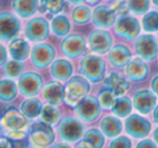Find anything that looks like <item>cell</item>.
Here are the masks:
<instances>
[{
    "instance_id": "obj_15",
    "label": "cell",
    "mask_w": 158,
    "mask_h": 148,
    "mask_svg": "<svg viewBox=\"0 0 158 148\" xmlns=\"http://www.w3.org/2000/svg\"><path fill=\"white\" fill-rule=\"evenodd\" d=\"M156 96L151 91L143 90V91L136 92L133 97V104L136 110L141 113H148L156 105Z\"/></svg>"
},
{
    "instance_id": "obj_44",
    "label": "cell",
    "mask_w": 158,
    "mask_h": 148,
    "mask_svg": "<svg viewBox=\"0 0 158 148\" xmlns=\"http://www.w3.org/2000/svg\"><path fill=\"white\" fill-rule=\"evenodd\" d=\"M152 89L156 94H158V76L155 77L152 81Z\"/></svg>"
},
{
    "instance_id": "obj_1",
    "label": "cell",
    "mask_w": 158,
    "mask_h": 148,
    "mask_svg": "<svg viewBox=\"0 0 158 148\" xmlns=\"http://www.w3.org/2000/svg\"><path fill=\"white\" fill-rule=\"evenodd\" d=\"M81 74L91 82L103 80L105 75V62L99 56L88 55L81 61Z\"/></svg>"
},
{
    "instance_id": "obj_16",
    "label": "cell",
    "mask_w": 158,
    "mask_h": 148,
    "mask_svg": "<svg viewBox=\"0 0 158 148\" xmlns=\"http://www.w3.org/2000/svg\"><path fill=\"white\" fill-rule=\"evenodd\" d=\"M24 113H21L14 107L9 108L2 116V124L10 130H21L26 126L27 120Z\"/></svg>"
},
{
    "instance_id": "obj_2",
    "label": "cell",
    "mask_w": 158,
    "mask_h": 148,
    "mask_svg": "<svg viewBox=\"0 0 158 148\" xmlns=\"http://www.w3.org/2000/svg\"><path fill=\"white\" fill-rule=\"evenodd\" d=\"M89 90H90V85L86 79L78 76L73 77L66 87V103L70 106H75L85 96H87Z\"/></svg>"
},
{
    "instance_id": "obj_14",
    "label": "cell",
    "mask_w": 158,
    "mask_h": 148,
    "mask_svg": "<svg viewBox=\"0 0 158 148\" xmlns=\"http://www.w3.org/2000/svg\"><path fill=\"white\" fill-rule=\"evenodd\" d=\"M91 50L98 54H104L112 47V37L105 31H93L89 37Z\"/></svg>"
},
{
    "instance_id": "obj_46",
    "label": "cell",
    "mask_w": 158,
    "mask_h": 148,
    "mask_svg": "<svg viewBox=\"0 0 158 148\" xmlns=\"http://www.w3.org/2000/svg\"><path fill=\"white\" fill-rule=\"evenodd\" d=\"M76 147H93V145L89 141L85 139V141H82V142H80V143L77 144Z\"/></svg>"
},
{
    "instance_id": "obj_4",
    "label": "cell",
    "mask_w": 158,
    "mask_h": 148,
    "mask_svg": "<svg viewBox=\"0 0 158 148\" xmlns=\"http://www.w3.org/2000/svg\"><path fill=\"white\" fill-rule=\"evenodd\" d=\"M100 111H101V104L99 100L92 96H85L75 108L76 115L87 122H91L97 119L100 115Z\"/></svg>"
},
{
    "instance_id": "obj_24",
    "label": "cell",
    "mask_w": 158,
    "mask_h": 148,
    "mask_svg": "<svg viewBox=\"0 0 158 148\" xmlns=\"http://www.w3.org/2000/svg\"><path fill=\"white\" fill-rule=\"evenodd\" d=\"M51 74L57 80H67L73 74V67L69 62L65 60H57L52 64L51 67Z\"/></svg>"
},
{
    "instance_id": "obj_18",
    "label": "cell",
    "mask_w": 158,
    "mask_h": 148,
    "mask_svg": "<svg viewBox=\"0 0 158 148\" xmlns=\"http://www.w3.org/2000/svg\"><path fill=\"white\" fill-rule=\"evenodd\" d=\"M66 90L64 89V87L59 82H49L44 85V100L48 103H50L51 105H59L63 102V100L65 98Z\"/></svg>"
},
{
    "instance_id": "obj_5",
    "label": "cell",
    "mask_w": 158,
    "mask_h": 148,
    "mask_svg": "<svg viewBox=\"0 0 158 148\" xmlns=\"http://www.w3.org/2000/svg\"><path fill=\"white\" fill-rule=\"evenodd\" d=\"M59 134L63 141L75 143L79 138H81L84 134V125L79 120L74 118H66L59 126Z\"/></svg>"
},
{
    "instance_id": "obj_12",
    "label": "cell",
    "mask_w": 158,
    "mask_h": 148,
    "mask_svg": "<svg viewBox=\"0 0 158 148\" xmlns=\"http://www.w3.org/2000/svg\"><path fill=\"white\" fill-rule=\"evenodd\" d=\"M20 91L25 96H34L39 93L42 87V80L40 76L34 72L24 74L20 79Z\"/></svg>"
},
{
    "instance_id": "obj_20",
    "label": "cell",
    "mask_w": 158,
    "mask_h": 148,
    "mask_svg": "<svg viewBox=\"0 0 158 148\" xmlns=\"http://www.w3.org/2000/svg\"><path fill=\"white\" fill-rule=\"evenodd\" d=\"M108 60L115 67H123L128 65L131 60V52L125 46H116L110 50L108 54Z\"/></svg>"
},
{
    "instance_id": "obj_49",
    "label": "cell",
    "mask_w": 158,
    "mask_h": 148,
    "mask_svg": "<svg viewBox=\"0 0 158 148\" xmlns=\"http://www.w3.org/2000/svg\"><path fill=\"white\" fill-rule=\"evenodd\" d=\"M154 139H155V142L157 143L158 145V128L155 130V132H154Z\"/></svg>"
},
{
    "instance_id": "obj_50",
    "label": "cell",
    "mask_w": 158,
    "mask_h": 148,
    "mask_svg": "<svg viewBox=\"0 0 158 148\" xmlns=\"http://www.w3.org/2000/svg\"><path fill=\"white\" fill-rule=\"evenodd\" d=\"M85 1L88 2V3H90V5H94V3L99 2V0H85Z\"/></svg>"
},
{
    "instance_id": "obj_38",
    "label": "cell",
    "mask_w": 158,
    "mask_h": 148,
    "mask_svg": "<svg viewBox=\"0 0 158 148\" xmlns=\"http://www.w3.org/2000/svg\"><path fill=\"white\" fill-rule=\"evenodd\" d=\"M64 6V0H48V10L52 14L59 13Z\"/></svg>"
},
{
    "instance_id": "obj_13",
    "label": "cell",
    "mask_w": 158,
    "mask_h": 148,
    "mask_svg": "<svg viewBox=\"0 0 158 148\" xmlns=\"http://www.w3.org/2000/svg\"><path fill=\"white\" fill-rule=\"evenodd\" d=\"M63 53L68 57L80 56L86 48V41L80 35H72L65 38L61 44Z\"/></svg>"
},
{
    "instance_id": "obj_51",
    "label": "cell",
    "mask_w": 158,
    "mask_h": 148,
    "mask_svg": "<svg viewBox=\"0 0 158 148\" xmlns=\"http://www.w3.org/2000/svg\"><path fill=\"white\" fill-rule=\"evenodd\" d=\"M54 147H68V145H66V144H57Z\"/></svg>"
},
{
    "instance_id": "obj_9",
    "label": "cell",
    "mask_w": 158,
    "mask_h": 148,
    "mask_svg": "<svg viewBox=\"0 0 158 148\" xmlns=\"http://www.w3.org/2000/svg\"><path fill=\"white\" fill-rule=\"evenodd\" d=\"M115 29H116V33L120 37L128 40L136 38L141 31L138 20L132 18V16H123V18H120L117 21Z\"/></svg>"
},
{
    "instance_id": "obj_39",
    "label": "cell",
    "mask_w": 158,
    "mask_h": 148,
    "mask_svg": "<svg viewBox=\"0 0 158 148\" xmlns=\"http://www.w3.org/2000/svg\"><path fill=\"white\" fill-rule=\"evenodd\" d=\"M110 147H131V142L127 137H118L110 143Z\"/></svg>"
},
{
    "instance_id": "obj_52",
    "label": "cell",
    "mask_w": 158,
    "mask_h": 148,
    "mask_svg": "<svg viewBox=\"0 0 158 148\" xmlns=\"http://www.w3.org/2000/svg\"><path fill=\"white\" fill-rule=\"evenodd\" d=\"M153 2L155 3L156 6H158V0H153Z\"/></svg>"
},
{
    "instance_id": "obj_7",
    "label": "cell",
    "mask_w": 158,
    "mask_h": 148,
    "mask_svg": "<svg viewBox=\"0 0 158 148\" xmlns=\"http://www.w3.org/2000/svg\"><path fill=\"white\" fill-rule=\"evenodd\" d=\"M25 35L31 41H44L49 35V24L41 18H36L29 21L26 25Z\"/></svg>"
},
{
    "instance_id": "obj_33",
    "label": "cell",
    "mask_w": 158,
    "mask_h": 148,
    "mask_svg": "<svg viewBox=\"0 0 158 148\" xmlns=\"http://www.w3.org/2000/svg\"><path fill=\"white\" fill-rule=\"evenodd\" d=\"M143 28L146 31H158V13L149 12L143 18Z\"/></svg>"
},
{
    "instance_id": "obj_6",
    "label": "cell",
    "mask_w": 158,
    "mask_h": 148,
    "mask_svg": "<svg viewBox=\"0 0 158 148\" xmlns=\"http://www.w3.org/2000/svg\"><path fill=\"white\" fill-rule=\"evenodd\" d=\"M135 51L145 61H153L158 54V43L151 35H143L135 42Z\"/></svg>"
},
{
    "instance_id": "obj_32",
    "label": "cell",
    "mask_w": 158,
    "mask_h": 148,
    "mask_svg": "<svg viewBox=\"0 0 158 148\" xmlns=\"http://www.w3.org/2000/svg\"><path fill=\"white\" fill-rule=\"evenodd\" d=\"M128 8L135 14L146 13L149 9V0H128Z\"/></svg>"
},
{
    "instance_id": "obj_22",
    "label": "cell",
    "mask_w": 158,
    "mask_h": 148,
    "mask_svg": "<svg viewBox=\"0 0 158 148\" xmlns=\"http://www.w3.org/2000/svg\"><path fill=\"white\" fill-rule=\"evenodd\" d=\"M12 7L21 18H31L38 9V0H13Z\"/></svg>"
},
{
    "instance_id": "obj_17",
    "label": "cell",
    "mask_w": 158,
    "mask_h": 148,
    "mask_svg": "<svg viewBox=\"0 0 158 148\" xmlns=\"http://www.w3.org/2000/svg\"><path fill=\"white\" fill-rule=\"evenodd\" d=\"M92 18L93 23L98 27L108 28L114 24L115 18H116V12L114 11V9L104 7V6H100L93 11Z\"/></svg>"
},
{
    "instance_id": "obj_3",
    "label": "cell",
    "mask_w": 158,
    "mask_h": 148,
    "mask_svg": "<svg viewBox=\"0 0 158 148\" xmlns=\"http://www.w3.org/2000/svg\"><path fill=\"white\" fill-rule=\"evenodd\" d=\"M51 124L42 121H37L31 125L29 131L31 142L37 147H48L54 141V133Z\"/></svg>"
},
{
    "instance_id": "obj_27",
    "label": "cell",
    "mask_w": 158,
    "mask_h": 148,
    "mask_svg": "<svg viewBox=\"0 0 158 148\" xmlns=\"http://www.w3.org/2000/svg\"><path fill=\"white\" fill-rule=\"evenodd\" d=\"M112 109H113V113L117 117H120V118L128 117L132 110V103L128 97L116 98Z\"/></svg>"
},
{
    "instance_id": "obj_28",
    "label": "cell",
    "mask_w": 158,
    "mask_h": 148,
    "mask_svg": "<svg viewBox=\"0 0 158 148\" xmlns=\"http://www.w3.org/2000/svg\"><path fill=\"white\" fill-rule=\"evenodd\" d=\"M18 94V88L15 82L11 80H2L0 82V98L3 102H10L14 100Z\"/></svg>"
},
{
    "instance_id": "obj_40",
    "label": "cell",
    "mask_w": 158,
    "mask_h": 148,
    "mask_svg": "<svg viewBox=\"0 0 158 148\" xmlns=\"http://www.w3.org/2000/svg\"><path fill=\"white\" fill-rule=\"evenodd\" d=\"M128 5L126 6L125 1H120V2H116L114 6V11L116 12L117 14H120V15H125L128 11Z\"/></svg>"
},
{
    "instance_id": "obj_21",
    "label": "cell",
    "mask_w": 158,
    "mask_h": 148,
    "mask_svg": "<svg viewBox=\"0 0 158 148\" xmlns=\"http://www.w3.org/2000/svg\"><path fill=\"white\" fill-rule=\"evenodd\" d=\"M104 84L107 89L112 90L117 96L123 95L129 89V82L125 79V77L118 75L116 72L110 74L104 81Z\"/></svg>"
},
{
    "instance_id": "obj_25",
    "label": "cell",
    "mask_w": 158,
    "mask_h": 148,
    "mask_svg": "<svg viewBox=\"0 0 158 148\" xmlns=\"http://www.w3.org/2000/svg\"><path fill=\"white\" fill-rule=\"evenodd\" d=\"M101 130L107 137H115L123 130L121 121L116 117H105L101 121Z\"/></svg>"
},
{
    "instance_id": "obj_11",
    "label": "cell",
    "mask_w": 158,
    "mask_h": 148,
    "mask_svg": "<svg viewBox=\"0 0 158 148\" xmlns=\"http://www.w3.org/2000/svg\"><path fill=\"white\" fill-rule=\"evenodd\" d=\"M54 56L55 52L53 48L46 43L37 44L31 50V62L38 68H44L50 65Z\"/></svg>"
},
{
    "instance_id": "obj_34",
    "label": "cell",
    "mask_w": 158,
    "mask_h": 148,
    "mask_svg": "<svg viewBox=\"0 0 158 148\" xmlns=\"http://www.w3.org/2000/svg\"><path fill=\"white\" fill-rule=\"evenodd\" d=\"M59 117H60V113L57 111L56 108H54L53 106H44L42 108V111H41V119L44 120V122L49 124H54L55 122L59 120Z\"/></svg>"
},
{
    "instance_id": "obj_30",
    "label": "cell",
    "mask_w": 158,
    "mask_h": 148,
    "mask_svg": "<svg viewBox=\"0 0 158 148\" xmlns=\"http://www.w3.org/2000/svg\"><path fill=\"white\" fill-rule=\"evenodd\" d=\"M91 18V11L89 8L84 7V6H80V7H77L76 9L73 11V20L76 24L82 25L86 24L89 22Z\"/></svg>"
},
{
    "instance_id": "obj_47",
    "label": "cell",
    "mask_w": 158,
    "mask_h": 148,
    "mask_svg": "<svg viewBox=\"0 0 158 148\" xmlns=\"http://www.w3.org/2000/svg\"><path fill=\"white\" fill-rule=\"evenodd\" d=\"M154 120H155V122L158 123V106L156 107L155 110H154Z\"/></svg>"
},
{
    "instance_id": "obj_43",
    "label": "cell",
    "mask_w": 158,
    "mask_h": 148,
    "mask_svg": "<svg viewBox=\"0 0 158 148\" xmlns=\"http://www.w3.org/2000/svg\"><path fill=\"white\" fill-rule=\"evenodd\" d=\"M0 51H1V60H0V64L1 65H3L6 62V60H7V53H6V50H5V47L1 46L0 47Z\"/></svg>"
},
{
    "instance_id": "obj_41",
    "label": "cell",
    "mask_w": 158,
    "mask_h": 148,
    "mask_svg": "<svg viewBox=\"0 0 158 148\" xmlns=\"http://www.w3.org/2000/svg\"><path fill=\"white\" fill-rule=\"evenodd\" d=\"M136 147H151V148H155L156 147V144H154L152 141L149 139H145V141H142L138 144Z\"/></svg>"
},
{
    "instance_id": "obj_23",
    "label": "cell",
    "mask_w": 158,
    "mask_h": 148,
    "mask_svg": "<svg viewBox=\"0 0 158 148\" xmlns=\"http://www.w3.org/2000/svg\"><path fill=\"white\" fill-rule=\"evenodd\" d=\"M9 51L14 60L24 61L29 54V44L24 39L18 38V39H14L13 41L10 42Z\"/></svg>"
},
{
    "instance_id": "obj_31",
    "label": "cell",
    "mask_w": 158,
    "mask_h": 148,
    "mask_svg": "<svg viewBox=\"0 0 158 148\" xmlns=\"http://www.w3.org/2000/svg\"><path fill=\"white\" fill-rule=\"evenodd\" d=\"M116 94L112 91V90L107 89L103 90L102 92H100L99 94V102L101 104V106L105 109H112L113 105H114L115 101H116Z\"/></svg>"
},
{
    "instance_id": "obj_10",
    "label": "cell",
    "mask_w": 158,
    "mask_h": 148,
    "mask_svg": "<svg viewBox=\"0 0 158 148\" xmlns=\"http://www.w3.org/2000/svg\"><path fill=\"white\" fill-rule=\"evenodd\" d=\"M126 131L131 136L143 138L148 135L151 131V123L145 118L138 115H132L126 120Z\"/></svg>"
},
{
    "instance_id": "obj_26",
    "label": "cell",
    "mask_w": 158,
    "mask_h": 148,
    "mask_svg": "<svg viewBox=\"0 0 158 148\" xmlns=\"http://www.w3.org/2000/svg\"><path fill=\"white\" fill-rule=\"evenodd\" d=\"M21 110L26 117L36 118L42 111V105L37 98H29V100L23 102L22 106H21Z\"/></svg>"
},
{
    "instance_id": "obj_8",
    "label": "cell",
    "mask_w": 158,
    "mask_h": 148,
    "mask_svg": "<svg viewBox=\"0 0 158 148\" xmlns=\"http://www.w3.org/2000/svg\"><path fill=\"white\" fill-rule=\"evenodd\" d=\"M21 24L18 18L11 13H1L0 15V37L2 40H11L18 36Z\"/></svg>"
},
{
    "instance_id": "obj_19",
    "label": "cell",
    "mask_w": 158,
    "mask_h": 148,
    "mask_svg": "<svg viewBox=\"0 0 158 148\" xmlns=\"http://www.w3.org/2000/svg\"><path fill=\"white\" fill-rule=\"evenodd\" d=\"M127 77L132 81H142L147 77L148 67L140 59H134L126 67Z\"/></svg>"
},
{
    "instance_id": "obj_36",
    "label": "cell",
    "mask_w": 158,
    "mask_h": 148,
    "mask_svg": "<svg viewBox=\"0 0 158 148\" xmlns=\"http://www.w3.org/2000/svg\"><path fill=\"white\" fill-rule=\"evenodd\" d=\"M23 69H24V67L18 60L16 61H9L5 67V72L8 77L15 78V77L20 76L22 74Z\"/></svg>"
},
{
    "instance_id": "obj_37",
    "label": "cell",
    "mask_w": 158,
    "mask_h": 148,
    "mask_svg": "<svg viewBox=\"0 0 158 148\" xmlns=\"http://www.w3.org/2000/svg\"><path fill=\"white\" fill-rule=\"evenodd\" d=\"M8 137H9L10 139H12L13 142H15L16 145H18V143H24V139L26 138V134L23 132H21V131L19 130H14L13 132H9L8 133ZM15 145V146H16ZM23 147H25V144H22Z\"/></svg>"
},
{
    "instance_id": "obj_42",
    "label": "cell",
    "mask_w": 158,
    "mask_h": 148,
    "mask_svg": "<svg viewBox=\"0 0 158 148\" xmlns=\"http://www.w3.org/2000/svg\"><path fill=\"white\" fill-rule=\"evenodd\" d=\"M0 146L1 147H13L14 144H13V141H10V138L8 137L7 138H1V141H0Z\"/></svg>"
},
{
    "instance_id": "obj_48",
    "label": "cell",
    "mask_w": 158,
    "mask_h": 148,
    "mask_svg": "<svg viewBox=\"0 0 158 148\" xmlns=\"http://www.w3.org/2000/svg\"><path fill=\"white\" fill-rule=\"evenodd\" d=\"M69 1L74 5H80V3L85 2V0H69Z\"/></svg>"
},
{
    "instance_id": "obj_45",
    "label": "cell",
    "mask_w": 158,
    "mask_h": 148,
    "mask_svg": "<svg viewBox=\"0 0 158 148\" xmlns=\"http://www.w3.org/2000/svg\"><path fill=\"white\" fill-rule=\"evenodd\" d=\"M48 10V0H41V5H40L39 11L41 13H44V12Z\"/></svg>"
},
{
    "instance_id": "obj_29",
    "label": "cell",
    "mask_w": 158,
    "mask_h": 148,
    "mask_svg": "<svg viewBox=\"0 0 158 148\" xmlns=\"http://www.w3.org/2000/svg\"><path fill=\"white\" fill-rule=\"evenodd\" d=\"M52 31L55 35L60 36V37L67 35L70 31V24L68 22V20L63 15L56 16L55 18H53Z\"/></svg>"
},
{
    "instance_id": "obj_35",
    "label": "cell",
    "mask_w": 158,
    "mask_h": 148,
    "mask_svg": "<svg viewBox=\"0 0 158 148\" xmlns=\"http://www.w3.org/2000/svg\"><path fill=\"white\" fill-rule=\"evenodd\" d=\"M85 139L89 141L93 145V147H102L104 145V136L99 130L95 129H91V130L87 131V133L85 134Z\"/></svg>"
}]
</instances>
